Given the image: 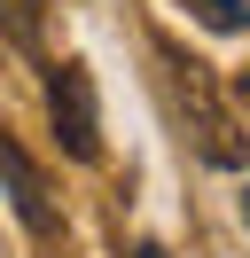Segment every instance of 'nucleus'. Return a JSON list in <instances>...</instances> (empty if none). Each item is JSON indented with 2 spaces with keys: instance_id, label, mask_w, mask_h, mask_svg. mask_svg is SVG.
Wrapping results in <instances>:
<instances>
[{
  "instance_id": "f257e3e1",
  "label": "nucleus",
  "mask_w": 250,
  "mask_h": 258,
  "mask_svg": "<svg viewBox=\"0 0 250 258\" xmlns=\"http://www.w3.org/2000/svg\"><path fill=\"white\" fill-rule=\"evenodd\" d=\"M47 117H55V141L71 164H94L102 157V110H94V71L78 55L47 63Z\"/></svg>"
},
{
  "instance_id": "f03ea898",
  "label": "nucleus",
  "mask_w": 250,
  "mask_h": 258,
  "mask_svg": "<svg viewBox=\"0 0 250 258\" xmlns=\"http://www.w3.org/2000/svg\"><path fill=\"white\" fill-rule=\"evenodd\" d=\"M0 196H8V211L24 219V235H39V242H55V235H62L55 188H47V172L24 157V141H16V133H0Z\"/></svg>"
},
{
  "instance_id": "7ed1b4c3",
  "label": "nucleus",
  "mask_w": 250,
  "mask_h": 258,
  "mask_svg": "<svg viewBox=\"0 0 250 258\" xmlns=\"http://www.w3.org/2000/svg\"><path fill=\"white\" fill-rule=\"evenodd\" d=\"M172 86H180L188 117H196V149H203L211 164H227V172H234V164H242L250 149L234 141V125L219 117V102H211V79H203V63H180V55H172Z\"/></svg>"
},
{
  "instance_id": "20e7f679",
  "label": "nucleus",
  "mask_w": 250,
  "mask_h": 258,
  "mask_svg": "<svg viewBox=\"0 0 250 258\" xmlns=\"http://www.w3.org/2000/svg\"><path fill=\"white\" fill-rule=\"evenodd\" d=\"M188 16L203 32H250V0H188Z\"/></svg>"
},
{
  "instance_id": "39448f33",
  "label": "nucleus",
  "mask_w": 250,
  "mask_h": 258,
  "mask_svg": "<svg viewBox=\"0 0 250 258\" xmlns=\"http://www.w3.org/2000/svg\"><path fill=\"white\" fill-rule=\"evenodd\" d=\"M39 16H47V0H0V24L16 47H39Z\"/></svg>"
},
{
  "instance_id": "423d86ee",
  "label": "nucleus",
  "mask_w": 250,
  "mask_h": 258,
  "mask_svg": "<svg viewBox=\"0 0 250 258\" xmlns=\"http://www.w3.org/2000/svg\"><path fill=\"white\" fill-rule=\"evenodd\" d=\"M133 258H172V250H164V242H133Z\"/></svg>"
},
{
  "instance_id": "0eeeda50",
  "label": "nucleus",
  "mask_w": 250,
  "mask_h": 258,
  "mask_svg": "<svg viewBox=\"0 0 250 258\" xmlns=\"http://www.w3.org/2000/svg\"><path fill=\"white\" fill-rule=\"evenodd\" d=\"M234 102H242V110H250V71H242V79H234Z\"/></svg>"
},
{
  "instance_id": "6e6552de",
  "label": "nucleus",
  "mask_w": 250,
  "mask_h": 258,
  "mask_svg": "<svg viewBox=\"0 0 250 258\" xmlns=\"http://www.w3.org/2000/svg\"><path fill=\"white\" fill-rule=\"evenodd\" d=\"M242 227H250V188H242Z\"/></svg>"
}]
</instances>
